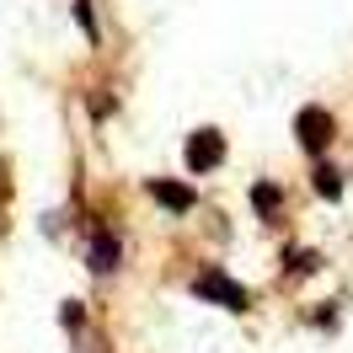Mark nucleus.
<instances>
[{
    "mask_svg": "<svg viewBox=\"0 0 353 353\" xmlns=\"http://www.w3.org/2000/svg\"><path fill=\"white\" fill-rule=\"evenodd\" d=\"M220 150H225L220 129H199V134H188V166H193V172H209V166L220 161Z\"/></svg>",
    "mask_w": 353,
    "mask_h": 353,
    "instance_id": "1",
    "label": "nucleus"
},
{
    "mask_svg": "<svg viewBox=\"0 0 353 353\" xmlns=\"http://www.w3.org/2000/svg\"><path fill=\"white\" fill-rule=\"evenodd\" d=\"M294 129H300V139H305L310 150H327V145H332V118H327L321 108H305Z\"/></svg>",
    "mask_w": 353,
    "mask_h": 353,
    "instance_id": "2",
    "label": "nucleus"
},
{
    "mask_svg": "<svg viewBox=\"0 0 353 353\" xmlns=\"http://www.w3.org/2000/svg\"><path fill=\"white\" fill-rule=\"evenodd\" d=\"M199 294H203V300H220V305H230V310H246V294L230 284V279H220V273H203Z\"/></svg>",
    "mask_w": 353,
    "mask_h": 353,
    "instance_id": "3",
    "label": "nucleus"
},
{
    "mask_svg": "<svg viewBox=\"0 0 353 353\" xmlns=\"http://www.w3.org/2000/svg\"><path fill=\"white\" fill-rule=\"evenodd\" d=\"M150 193L166 203V209H188V203H193V188H182V182H150Z\"/></svg>",
    "mask_w": 353,
    "mask_h": 353,
    "instance_id": "4",
    "label": "nucleus"
},
{
    "mask_svg": "<svg viewBox=\"0 0 353 353\" xmlns=\"http://www.w3.org/2000/svg\"><path fill=\"white\" fill-rule=\"evenodd\" d=\"M112 263H118V236H108V230H102V236H97V246H91V268H97V273H108Z\"/></svg>",
    "mask_w": 353,
    "mask_h": 353,
    "instance_id": "5",
    "label": "nucleus"
},
{
    "mask_svg": "<svg viewBox=\"0 0 353 353\" xmlns=\"http://www.w3.org/2000/svg\"><path fill=\"white\" fill-rule=\"evenodd\" d=\"M252 203H257V214H279V188H252Z\"/></svg>",
    "mask_w": 353,
    "mask_h": 353,
    "instance_id": "6",
    "label": "nucleus"
},
{
    "mask_svg": "<svg viewBox=\"0 0 353 353\" xmlns=\"http://www.w3.org/2000/svg\"><path fill=\"white\" fill-rule=\"evenodd\" d=\"M81 22H86V38H97V11H91V0H81Z\"/></svg>",
    "mask_w": 353,
    "mask_h": 353,
    "instance_id": "7",
    "label": "nucleus"
}]
</instances>
